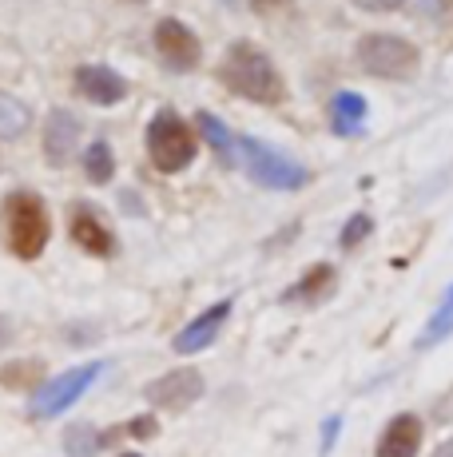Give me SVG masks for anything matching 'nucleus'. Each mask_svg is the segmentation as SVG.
I'll return each mask as SVG.
<instances>
[{
    "label": "nucleus",
    "instance_id": "nucleus-1",
    "mask_svg": "<svg viewBox=\"0 0 453 457\" xmlns=\"http://www.w3.org/2000/svg\"><path fill=\"white\" fill-rule=\"evenodd\" d=\"M219 84H226L235 96L251 104H283L286 100V84L278 76L275 60L267 56L259 44L251 40H235L226 48V56L219 60Z\"/></svg>",
    "mask_w": 453,
    "mask_h": 457
},
{
    "label": "nucleus",
    "instance_id": "nucleus-2",
    "mask_svg": "<svg viewBox=\"0 0 453 457\" xmlns=\"http://www.w3.org/2000/svg\"><path fill=\"white\" fill-rule=\"evenodd\" d=\"M0 227H4V243L16 259L32 262L45 254L52 223H48V211H45V199L40 195H32V191H12V195L0 204Z\"/></svg>",
    "mask_w": 453,
    "mask_h": 457
},
{
    "label": "nucleus",
    "instance_id": "nucleus-3",
    "mask_svg": "<svg viewBox=\"0 0 453 457\" xmlns=\"http://www.w3.org/2000/svg\"><path fill=\"white\" fill-rule=\"evenodd\" d=\"M239 160L247 167V175L259 183V187H271V191H299L310 183V171L302 163H294L291 155L275 152L271 144L255 136H239Z\"/></svg>",
    "mask_w": 453,
    "mask_h": 457
},
{
    "label": "nucleus",
    "instance_id": "nucleus-4",
    "mask_svg": "<svg viewBox=\"0 0 453 457\" xmlns=\"http://www.w3.org/2000/svg\"><path fill=\"white\" fill-rule=\"evenodd\" d=\"M354 60H358L362 72L378 76V80H409L417 72V48L402 37H390V32H370V37L358 40L354 48Z\"/></svg>",
    "mask_w": 453,
    "mask_h": 457
},
{
    "label": "nucleus",
    "instance_id": "nucleus-5",
    "mask_svg": "<svg viewBox=\"0 0 453 457\" xmlns=\"http://www.w3.org/2000/svg\"><path fill=\"white\" fill-rule=\"evenodd\" d=\"M147 155H152L155 171L176 175L195 160V131H191L176 112H160L147 124Z\"/></svg>",
    "mask_w": 453,
    "mask_h": 457
},
{
    "label": "nucleus",
    "instance_id": "nucleus-6",
    "mask_svg": "<svg viewBox=\"0 0 453 457\" xmlns=\"http://www.w3.org/2000/svg\"><path fill=\"white\" fill-rule=\"evenodd\" d=\"M103 366L100 362H88V366H76V370H68V374H60V378H52V382H45L37 394H32V406H29V414L37 418V421H45V418H56V414H64L72 402H80V394L88 390V386L100 378Z\"/></svg>",
    "mask_w": 453,
    "mask_h": 457
},
{
    "label": "nucleus",
    "instance_id": "nucleus-7",
    "mask_svg": "<svg viewBox=\"0 0 453 457\" xmlns=\"http://www.w3.org/2000/svg\"><path fill=\"white\" fill-rule=\"evenodd\" d=\"M155 52H160V60L171 68V72H191V68L199 64L195 32H191L183 21H176V16H163V21L155 24Z\"/></svg>",
    "mask_w": 453,
    "mask_h": 457
},
{
    "label": "nucleus",
    "instance_id": "nucleus-8",
    "mask_svg": "<svg viewBox=\"0 0 453 457\" xmlns=\"http://www.w3.org/2000/svg\"><path fill=\"white\" fill-rule=\"evenodd\" d=\"M199 394H203V374L183 366V370H168L163 378L147 382L144 398L155 410H187L191 402H199Z\"/></svg>",
    "mask_w": 453,
    "mask_h": 457
},
{
    "label": "nucleus",
    "instance_id": "nucleus-9",
    "mask_svg": "<svg viewBox=\"0 0 453 457\" xmlns=\"http://www.w3.org/2000/svg\"><path fill=\"white\" fill-rule=\"evenodd\" d=\"M231 298H223V303H215V306H207L199 319H191L187 327H183L176 334V354H199V350H207L215 338H219V330L226 327V319H231Z\"/></svg>",
    "mask_w": 453,
    "mask_h": 457
},
{
    "label": "nucleus",
    "instance_id": "nucleus-10",
    "mask_svg": "<svg viewBox=\"0 0 453 457\" xmlns=\"http://www.w3.org/2000/svg\"><path fill=\"white\" fill-rule=\"evenodd\" d=\"M76 92H80L88 104L111 108V104H119L128 96V80L103 64H80L76 68Z\"/></svg>",
    "mask_w": 453,
    "mask_h": 457
},
{
    "label": "nucleus",
    "instance_id": "nucleus-11",
    "mask_svg": "<svg viewBox=\"0 0 453 457\" xmlns=\"http://www.w3.org/2000/svg\"><path fill=\"white\" fill-rule=\"evenodd\" d=\"M68 231H72V243L80 251L95 254V259H111L116 254V235H111V227L103 223L100 215H95L92 207H76L72 211V223H68Z\"/></svg>",
    "mask_w": 453,
    "mask_h": 457
},
{
    "label": "nucleus",
    "instance_id": "nucleus-12",
    "mask_svg": "<svg viewBox=\"0 0 453 457\" xmlns=\"http://www.w3.org/2000/svg\"><path fill=\"white\" fill-rule=\"evenodd\" d=\"M80 144V120L64 108H52L45 120V160L52 167H64Z\"/></svg>",
    "mask_w": 453,
    "mask_h": 457
},
{
    "label": "nucleus",
    "instance_id": "nucleus-13",
    "mask_svg": "<svg viewBox=\"0 0 453 457\" xmlns=\"http://www.w3.org/2000/svg\"><path fill=\"white\" fill-rule=\"evenodd\" d=\"M417 450H422V418L398 414L386 429H382L378 453L374 457H417Z\"/></svg>",
    "mask_w": 453,
    "mask_h": 457
},
{
    "label": "nucleus",
    "instance_id": "nucleus-14",
    "mask_svg": "<svg viewBox=\"0 0 453 457\" xmlns=\"http://www.w3.org/2000/svg\"><path fill=\"white\" fill-rule=\"evenodd\" d=\"M334 287H338V270L330 267V262H315V267L307 270V275L299 278L294 287H286L283 291V303L286 306H318L322 298H330L334 295Z\"/></svg>",
    "mask_w": 453,
    "mask_h": 457
},
{
    "label": "nucleus",
    "instance_id": "nucleus-15",
    "mask_svg": "<svg viewBox=\"0 0 453 457\" xmlns=\"http://www.w3.org/2000/svg\"><path fill=\"white\" fill-rule=\"evenodd\" d=\"M362 124H366V100L358 92H338L330 100V128L338 136H358Z\"/></svg>",
    "mask_w": 453,
    "mask_h": 457
},
{
    "label": "nucleus",
    "instance_id": "nucleus-16",
    "mask_svg": "<svg viewBox=\"0 0 453 457\" xmlns=\"http://www.w3.org/2000/svg\"><path fill=\"white\" fill-rule=\"evenodd\" d=\"M195 128L207 136V144L215 147V155H219V160H223L226 167L239 163V139H235L231 131H226V128L219 124V120L211 116V112H195Z\"/></svg>",
    "mask_w": 453,
    "mask_h": 457
},
{
    "label": "nucleus",
    "instance_id": "nucleus-17",
    "mask_svg": "<svg viewBox=\"0 0 453 457\" xmlns=\"http://www.w3.org/2000/svg\"><path fill=\"white\" fill-rule=\"evenodd\" d=\"M40 382H45V362L40 358H16V362L0 366V386L4 390H40Z\"/></svg>",
    "mask_w": 453,
    "mask_h": 457
},
{
    "label": "nucleus",
    "instance_id": "nucleus-18",
    "mask_svg": "<svg viewBox=\"0 0 453 457\" xmlns=\"http://www.w3.org/2000/svg\"><path fill=\"white\" fill-rule=\"evenodd\" d=\"M453 334V287L446 291V298L438 303V311L430 314V322H425V330L417 334V350H430V346H438L441 338H449Z\"/></svg>",
    "mask_w": 453,
    "mask_h": 457
},
{
    "label": "nucleus",
    "instance_id": "nucleus-19",
    "mask_svg": "<svg viewBox=\"0 0 453 457\" xmlns=\"http://www.w3.org/2000/svg\"><path fill=\"white\" fill-rule=\"evenodd\" d=\"M32 124V112L16 96L0 92V139H21Z\"/></svg>",
    "mask_w": 453,
    "mask_h": 457
},
{
    "label": "nucleus",
    "instance_id": "nucleus-20",
    "mask_svg": "<svg viewBox=\"0 0 453 457\" xmlns=\"http://www.w3.org/2000/svg\"><path fill=\"white\" fill-rule=\"evenodd\" d=\"M84 175H88V183H111V175H116V155L103 139H95L84 152Z\"/></svg>",
    "mask_w": 453,
    "mask_h": 457
},
{
    "label": "nucleus",
    "instance_id": "nucleus-21",
    "mask_svg": "<svg viewBox=\"0 0 453 457\" xmlns=\"http://www.w3.org/2000/svg\"><path fill=\"white\" fill-rule=\"evenodd\" d=\"M64 450L72 457H95L103 450V442H100V434H95L92 426H84V421H80V426H72L64 434Z\"/></svg>",
    "mask_w": 453,
    "mask_h": 457
},
{
    "label": "nucleus",
    "instance_id": "nucleus-22",
    "mask_svg": "<svg viewBox=\"0 0 453 457\" xmlns=\"http://www.w3.org/2000/svg\"><path fill=\"white\" fill-rule=\"evenodd\" d=\"M370 231H374V219L366 215V211H358V215H350V219H346L342 235H338V247H342V251H354V247H358V243L370 239Z\"/></svg>",
    "mask_w": 453,
    "mask_h": 457
},
{
    "label": "nucleus",
    "instance_id": "nucleus-23",
    "mask_svg": "<svg viewBox=\"0 0 453 457\" xmlns=\"http://www.w3.org/2000/svg\"><path fill=\"white\" fill-rule=\"evenodd\" d=\"M124 434H132V437H139V442H147V437L160 434V426H155V418H152V414H144V418H132V421H128Z\"/></svg>",
    "mask_w": 453,
    "mask_h": 457
},
{
    "label": "nucleus",
    "instance_id": "nucleus-24",
    "mask_svg": "<svg viewBox=\"0 0 453 457\" xmlns=\"http://www.w3.org/2000/svg\"><path fill=\"white\" fill-rule=\"evenodd\" d=\"M354 4L366 8V12H398L406 0H354Z\"/></svg>",
    "mask_w": 453,
    "mask_h": 457
},
{
    "label": "nucleus",
    "instance_id": "nucleus-25",
    "mask_svg": "<svg viewBox=\"0 0 453 457\" xmlns=\"http://www.w3.org/2000/svg\"><path fill=\"white\" fill-rule=\"evenodd\" d=\"M338 429H342V418H326V426H322V453H330V445H334Z\"/></svg>",
    "mask_w": 453,
    "mask_h": 457
},
{
    "label": "nucleus",
    "instance_id": "nucleus-26",
    "mask_svg": "<svg viewBox=\"0 0 453 457\" xmlns=\"http://www.w3.org/2000/svg\"><path fill=\"white\" fill-rule=\"evenodd\" d=\"M255 4V12H291L294 0H251Z\"/></svg>",
    "mask_w": 453,
    "mask_h": 457
},
{
    "label": "nucleus",
    "instance_id": "nucleus-27",
    "mask_svg": "<svg viewBox=\"0 0 453 457\" xmlns=\"http://www.w3.org/2000/svg\"><path fill=\"white\" fill-rule=\"evenodd\" d=\"M433 457H453V442H441L438 450H433Z\"/></svg>",
    "mask_w": 453,
    "mask_h": 457
},
{
    "label": "nucleus",
    "instance_id": "nucleus-28",
    "mask_svg": "<svg viewBox=\"0 0 453 457\" xmlns=\"http://www.w3.org/2000/svg\"><path fill=\"white\" fill-rule=\"evenodd\" d=\"M4 342H8V330H4V322H0V346H4Z\"/></svg>",
    "mask_w": 453,
    "mask_h": 457
},
{
    "label": "nucleus",
    "instance_id": "nucleus-29",
    "mask_svg": "<svg viewBox=\"0 0 453 457\" xmlns=\"http://www.w3.org/2000/svg\"><path fill=\"white\" fill-rule=\"evenodd\" d=\"M119 457H139V453H119Z\"/></svg>",
    "mask_w": 453,
    "mask_h": 457
},
{
    "label": "nucleus",
    "instance_id": "nucleus-30",
    "mask_svg": "<svg viewBox=\"0 0 453 457\" xmlns=\"http://www.w3.org/2000/svg\"><path fill=\"white\" fill-rule=\"evenodd\" d=\"M136 4H139V0H136Z\"/></svg>",
    "mask_w": 453,
    "mask_h": 457
}]
</instances>
